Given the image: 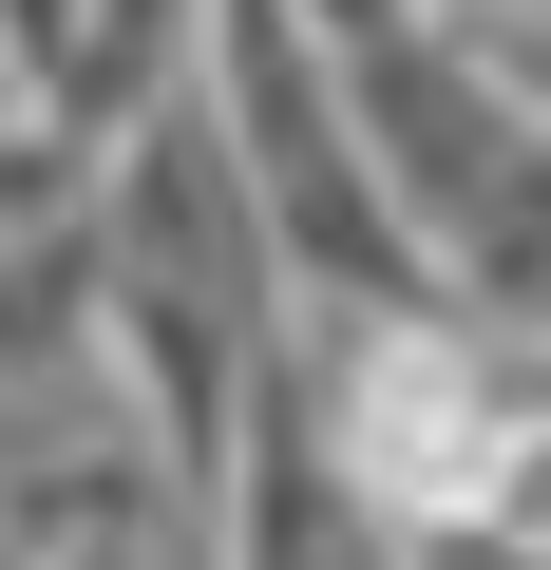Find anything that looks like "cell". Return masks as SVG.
<instances>
[{"label": "cell", "instance_id": "6da1fadb", "mask_svg": "<svg viewBox=\"0 0 551 570\" xmlns=\"http://www.w3.org/2000/svg\"><path fill=\"white\" fill-rule=\"evenodd\" d=\"M209 532H228V570H419V532L362 494V456L305 400V324L266 343V381H247V419L209 456Z\"/></svg>", "mask_w": 551, "mask_h": 570}, {"label": "cell", "instance_id": "7a4b0ae2", "mask_svg": "<svg viewBox=\"0 0 551 570\" xmlns=\"http://www.w3.org/2000/svg\"><path fill=\"white\" fill-rule=\"evenodd\" d=\"M0 570H39V551H20V532H0Z\"/></svg>", "mask_w": 551, "mask_h": 570}]
</instances>
